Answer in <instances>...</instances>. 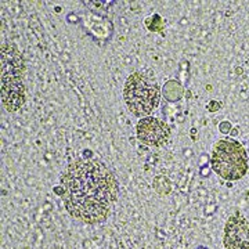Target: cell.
Returning <instances> with one entry per match:
<instances>
[{
  "label": "cell",
  "instance_id": "obj_1",
  "mask_svg": "<svg viewBox=\"0 0 249 249\" xmlns=\"http://www.w3.org/2000/svg\"><path fill=\"white\" fill-rule=\"evenodd\" d=\"M62 201L71 216L88 224L106 222L118 196V184L104 163L76 160L61 176Z\"/></svg>",
  "mask_w": 249,
  "mask_h": 249
},
{
  "label": "cell",
  "instance_id": "obj_2",
  "mask_svg": "<svg viewBox=\"0 0 249 249\" xmlns=\"http://www.w3.org/2000/svg\"><path fill=\"white\" fill-rule=\"evenodd\" d=\"M1 103L9 112H16L25 103L24 61L11 45L1 46Z\"/></svg>",
  "mask_w": 249,
  "mask_h": 249
},
{
  "label": "cell",
  "instance_id": "obj_3",
  "mask_svg": "<svg viewBox=\"0 0 249 249\" xmlns=\"http://www.w3.org/2000/svg\"><path fill=\"white\" fill-rule=\"evenodd\" d=\"M124 98L134 116L145 118L160 106V88L151 73L134 71L124 82Z\"/></svg>",
  "mask_w": 249,
  "mask_h": 249
},
{
  "label": "cell",
  "instance_id": "obj_4",
  "mask_svg": "<svg viewBox=\"0 0 249 249\" xmlns=\"http://www.w3.org/2000/svg\"><path fill=\"white\" fill-rule=\"evenodd\" d=\"M211 162L214 172L229 181L240 180L248 172L247 151L234 139H222L214 142Z\"/></svg>",
  "mask_w": 249,
  "mask_h": 249
},
{
  "label": "cell",
  "instance_id": "obj_5",
  "mask_svg": "<svg viewBox=\"0 0 249 249\" xmlns=\"http://www.w3.org/2000/svg\"><path fill=\"white\" fill-rule=\"evenodd\" d=\"M137 139L144 144L160 147L169 140L170 127L166 122L155 116L142 118L136 127Z\"/></svg>",
  "mask_w": 249,
  "mask_h": 249
},
{
  "label": "cell",
  "instance_id": "obj_6",
  "mask_svg": "<svg viewBox=\"0 0 249 249\" xmlns=\"http://www.w3.org/2000/svg\"><path fill=\"white\" fill-rule=\"evenodd\" d=\"M224 249H249V223L241 213H234L224 227Z\"/></svg>",
  "mask_w": 249,
  "mask_h": 249
}]
</instances>
